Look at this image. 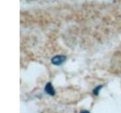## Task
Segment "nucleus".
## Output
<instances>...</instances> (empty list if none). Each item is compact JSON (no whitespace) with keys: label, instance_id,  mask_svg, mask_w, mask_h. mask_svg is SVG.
<instances>
[{"label":"nucleus","instance_id":"nucleus-1","mask_svg":"<svg viewBox=\"0 0 121 113\" xmlns=\"http://www.w3.org/2000/svg\"><path fill=\"white\" fill-rule=\"evenodd\" d=\"M66 60V56L63 55H57L55 56L54 57H52V63L54 65H60L61 63H63Z\"/></svg>","mask_w":121,"mask_h":113},{"label":"nucleus","instance_id":"nucleus-2","mask_svg":"<svg viewBox=\"0 0 121 113\" xmlns=\"http://www.w3.org/2000/svg\"><path fill=\"white\" fill-rule=\"evenodd\" d=\"M45 91L48 94H49V95H52V96L55 95V89H54V88H53V86L51 83H48V84L45 85Z\"/></svg>","mask_w":121,"mask_h":113},{"label":"nucleus","instance_id":"nucleus-3","mask_svg":"<svg viewBox=\"0 0 121 113\" xmlns=\"http://www.w3.org/2000/svg\"><path fill=\"white\" fill-rule=\"evenodd\" d=\"M102 86H98V87H96V88L94 90V93L95 94V95H97V94H98V93H99V90H101Z\"/></svg>","mask_w":121,"mask_h":113},{"label":"nucleus","instance_id":"nucleus-4","mask_svg":"<svg viewBox=\"0 0 121 113\" xmlns=\"http://www.w3.org/2000/svg\"><path fill=\"white\" fill-rule=\"evenodd\" d=\"M79 113H90L89 111H87V110H82Z\"/></svg>","mask_w":121,"mask_h":113}]
</instances>
